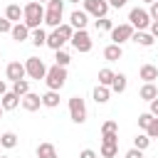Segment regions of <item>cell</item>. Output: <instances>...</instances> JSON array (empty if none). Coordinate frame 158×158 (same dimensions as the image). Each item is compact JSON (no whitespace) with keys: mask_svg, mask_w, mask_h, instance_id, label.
<instances>
[{"mask_svg":"<svg viewBox=\"0 0 158 158\" xmlns=\"http://www.w3.org/2000/svg\"><path fill=\"white\" fill-rule=\"evenodd\" d=\"M22 22H25L30 30L40 27V25L44 22V7H42V2H37V0L27 2V5L22 7Z\"/></svg>","mask_w":158,"mask_h":158,"instance_id":"1","label":"cell"},{"mask_svg":"<svg viewBox=\"0 0 158 158\" xmlns=\"http://www.w3.org/2000/svg\"><path fill=\"white\" fill-rule=\"evenodd\" d=\"M44 84H47V89L59 91V89L67 84V67H59V64L49 67L47 74H44Z\"/></svg>","mask_w":158,"mask_h":158,"instance_id":"2","label":"cell"},{"mask_svg":"<svg viewBox=\"0 0 158 158\" xmlns=\"http://www.w3.org/2000/svg\"><path fill=\"white\" fill-rule=\"evenodd\" d=\"M69 118L74 123H79V126L86 121V104H84L81 96H72L69 99Z\"/></svg>","mask_w":158,"mask_h":158,"instance_id":"3","label":"cell"},{"mask_svg":"<svg viewBox=\"0 0 158 158\" xmlns=\"http://www.w3.org/2000/svg\"><path fill=\"white\" fill-rule=\"evenodd\" d=\"M69 42H72V47H74L77 52H81V54L91 52V47H94V42H91V37H89L86 30H74V35H72Z\"/></svg>","mask_w":158,"mask_h":158,"instance_id":"4","label":"cell"},{"mask_svg":"<svg viewBox=\"0 0 158 158\" xmlns=\"http://www.w3.org/2000/svg\"><path fill=\"white\" fill-rule=\"evenodd\" d=\"M25 74L30 77V79H44V74H47V67H44V62L40 59V57H27V62H25Z\"/></svg>","mask_w":158,"mask_h":158,"instance_id":"5","label":"cell"},{"mask_svg":"<svg viewBox=\"0 0 158 158\" xmlns=\"http://www.w3.org/2000/svg\"><path fill=\"white\" fill-rule=\"evenodd\" d=\"M128 22H131L133 30H146V27L151 25V15H148V10H143V7H133V10L128 12Z\"/></svg>","mask_w":158,"mask_h":158,"instance_id":"6","label":"cell"},{"mask_svg":"<svg viewBox=\"0 0 158 158\" xmlns=\"http://www.w3.org/2000/svg\"><path fill=\"white\" fill-rule=\"evenodd\" d=\"M136 30L131 27V22H123V25H114L111 27V42L114 44H123V42H128L131 40V35H133Z\"/></svg>","mask_w":158,"mask_h":158,"instance_id":"7","label":"cell"},{"mask_svg":"<svg viewBox=\"0 0 158 158\" xmlns=\"http://www.w3.org/2000/svg\"><path fill=\"white\" fill-rule=\"evenodd\" d=\"M84 12L91 15V17H106L109 2L106 0H84Z\"/></svg>","mask_w":158,"mask_h":158,"instance_id":"8","label":"cell"},{"mask_svg":"<svg viewBox=\"0 0 158 158\" xmlns=\"http://www.w3.org/2000/svg\"><path fill=\"white\" fill-rule=\"evenodd\" d=\"M5 77H7L10 81L25 79V77H27V74H25V64H22V62H10V64L5 67Z\"/></svg>","mask_w":158,"mask_h":158,"instance_id":"9","label":"cell"},{"mask_svg":"<svg viewBox=\"0 0 158 158\" xmlns=\"http://www.w3.org/2000/svg\"><path fill=\"white\" fill-rule=\"evenodd\" d=\"M20 104H22V109H25V111H37V109L42 106V96H40V94L27 91L25 96H20Z\"/></svg>","mask_w":158,"mask_h":158,"instance_id":"10","label":"cell"},{"mask_svg":"<svg viewBox=\"0 0 158 158\" xmlns=\"http://www.w3.org/2000/svg\"><path fill=\"white\" fill-rule=\"evenodd\" d=\"M10 37H12L15 42H25V40H30V27H27L25 22H15L12 30H10Z\"/></svg>","mask_w":158,"mask_h":158,"instance_id":"11","label":"cell"},{"mask_svg":"<svg viewBox=\"0 0 158 158\" xmlns=\"http://www.w3.org/2000/svg\"><path fill=\"white\" fill-rule=\"evenodd\" d=\"M0 106H2V111H12V109L20 106V96H17L15 91H5V94L0 96Z\"/></svg>","mask_w":158,"mask_h":158,"instance_id":"12","label":"cell"},{"mask_svg":"<svg viewBox=\"0 0 158 158\" xmlns=\"http://www.w3.org/2000/svg\"><path fill=\"white\" fill-rule=\"evenodd\" d=\"M86 22H89V15H86L84 10H74V12L69 15V25H72L74 30H84Z\"/></svg>","mask_w":158,"mask_h":158,"instance_id":"13","label":"cell"},{"mask_svg":"<svg viewBox=\"0 0 158 158\" xmlns=\"http://www.w3.org/2000/svg\"><path fill=\"white\" fill-rule=\"evenodd\" d=\"M131 40H133L136 44H141V47H153V42H156V37H153L151 32H146V30H136V32L131 35Z\"/></svg>","mask_w":158,"mask_h":158,"instance_id":"14","label":"cell"},{"mask_svg":"<svg viewBox=\"0 0 158 158\" xmlns=\"http://www.w3.org/2000/svg\"><path fill=\"white\" fill-rule=\"evenodd\" d=\"M121 57H123L121 44H114V42H111V44H106V47H104V59H106V62H118Z\"/></svg>","mask_w":158,"mask_h":158,"instance_id":"15","label":"cell"},{"mask_svg":"<svg viewBox=\"0 0 158 158\" xmlns=\"http://www.w3.org/2000/svg\"><path fill=\"white\" fill-rule=\"evenodd\" d=\"M64 42H67V40H64V37L59 35V30L54 27V30L47 35V42H44V44H47L49 49H62V47H64Z\"/></svg>","mask_w":158,"mask_h":158,"instance_id":"16","label":"cell"},{"mask_svg":"<svg viewBox=\"0 0 158 158\" xmlns=\"http://www.w3.org/2000/svg\"><path fill=\"white\" fill-rule=\"evenodd\" d=\"M138 77H141L143 81H156V79H158V67H156V64H143V67L138 69Z\"/></svg>","mask_w":158,"mask_h":158,"instance_id":"17","label":"cell"},{"mask_svg":"<svg viewBox=\"0 0 158 158\" xmlns=\"http://www.w3.org/2000/svg\"><path fill=\"white\" fill-rule=\"evenodd\" d=\"M5 17L15 25V22H22V7L20 5H15V2H10L7 7H5Z\"/></svg>","mask_w":158,"mask_h":158,"instance_id":"18","label":"cell"},{"mask_svg":"<svg viewBox=\"0 0 158 158\" xmlns=\"http://www.w3.org/2000/svg\"><path fill=\"white\" fill-rule=\"evenodd\" d=\"M126 86H128L126 74H121V72H118V74H114V81H111V86H109V89H111V91H116V94H123V91H126Z\"/></svg>","mask_w":158,"mask_h":158,"instance_id":"19","label":"cell"},{"mask_svg":"<svg viewBox=\"0 0 158 158\" xmlns=\"http://www.w3.org/2000/svg\"><path fill=\"white\" fill-rule=\"evenodd\" d=\"M138 96H141L143 101H151V99H156V96H158V86H156L153 81H146V84L141 86V91H138Z\"/></svg>","mask_w":158,"mask_h":158,"instance_id":"20","label":"cell"},{"mask_svg":"<svg viewBox=\"0 0 158 158\" xmlns=\"http://www.w3.org/2000/svg\"><path fill=\"white\" fill-rule=\"evenodd\" d=\"M91 96H94V101H96V104H106V101H109V96H111V89H109V86L96 84V86H94V91H91Z\"/></svg>","mask_w":158,"mask_h":158,"instance_id":"21","label":"cell"},{"mask_svg":"<svg viewBox=\"0 0 158 158\" xmlns=\"http://www.w3.org/2000/svg\"><path fill=\"white\" fill-rule=\"evenodd\" d=\"M44 22L54 30L62 25V10H44Z\"/></svg>","mask_w":158,"mask_h":158,"instance_id":"22","label":"cell"},{"mask_svg":"<svg viewBox=\"0 0 158 158\" xmlns=\"http://www.w3.org/2000/svg\"><path fill=\"white\" fill-rule=\"evenodd\" d=\"M59 101H62V99H59V91H52V89H49L47 94H42V106H47V109H57Z\"/></svg>","mask_w":158,"mask_h":158,"instance_id":"23","label":"cell"},{"mask_svg":"<svg viewBox=\"0 0 158 158\" xmlns=\"http://www.w3.org/2000/svg\"><path fill=\"white\" fill-rule=\"evenodd\" d=\"M37 158H57V148L44 141V143L37 146Z\"/></svg>","mask_w":158,"mask_h":158,"instance_id":"24","label":"cell"},{"mask_svg":"<svg viewBox=\"0 0 158 158\" xmlns=\"http://www.w3.org/2000/svg\"><path fill=\"white\" fill-rule=\"evenodd\" d=\"M30 40H32L35 47H42V44L47 42V32H44L42 27H35V30H30Z\"/></svg>","mask_w":158,"mask_h":158,"instance_id":"25","label":"cell"},{"mask_svg":"<svg viewBox=\"0 0 158 158\" xmlns=\"http://www.w3.org/2000/svg\"><path fill=\"white\" fill-rule=\"evenodd\" d=\"M114 74H116V72H111L109 67L99 69V84H101V86H111V81H114Z\"/></svg>","mask_w":158,"mask_h":158,"instance_id":"26","label":"cell"},{"mask_svg":"<svg viewBox=\"0 0 158 158\" xmlns=\"http://www.w3.org/2000/svg\"><path fill=\"white\" fill-rule=\"evenodd\" d=\"M0 146H2V148H15V146H17V136H15L12 131H5V133L0 136Z\"/></svg>","mask_w":158,"mask_h":158,"instance_id":"27","label":"cell"},{"mask_svg":"<svg viewBox=\"0 0 158 158\" xmlns=\"http://www.w3.org/2000/svg\"><path fill=\"white\" fill-rule=\"evenodd\" d=\"M12 91H15L17 96H25V94L30 91V81H27V79H17V81H12Z\"/></svg>","mask_w":158,"mask_h":158,"instance_id":"28","label":"cell"},{"mask_svg":"<svg viewBox=\"0 0 158 158\" xmlns=\"http://www.w3.org/2000/svg\"><path fill=\"white\" fill-rule=\"evenodd\" d=\"M118 143H101V158H116Z\"/></svg>","mask_w":158,"mask_h":158,"instance_id":"29","label":"cell"},{"mask_svg":"<svg viewBox=\"0 0 158 158\" xmlns=\"http://www.w3.org/2000/svg\"><path fill=\"white\" fill-rule=\"evenodd\" d=\"M69 62H72L69 52H64V49H54V64H59V67H67Z\"/></svg>","mask_w":158,"mask_h":158,"instance_id":"30","label":"cell"},{"mask_svg":"<svg viewBox=\"0 0 158 158\" xmlns=\"http://www.w3.org/2000/svg\"><path fill=\"white\" fill-rule=\"evenodd\" d=\"M151 146V138H148V133H138L136 138H133V148H138V151H146Z\"/></svg>","mask_w":158,"mask_h":158,"instance_id":"31","label":"cell"},{"mask_svg":"<svg viewBox=\"0 0 158 158\" xmlns=\"http://www.w3.org/2000/svg\"><path fill=\"white\" fill-rule=\"evenodd\" d=\"M94 25H96V30H99V32H101V30H109V32H111V27H114V22H111L109 17H96V20H94Z\"/></svg>","mask_w":158,"mask_h":158,"instance_id":"32","label":"cell"},{"mask_svg":"<svg viewBox=\"0 0 158 158\" xmlns=\"http://www.w3.org/2000/svg\"><path fill=\"white\" fill-rule=\"evenodd\" d=\"M101 133H118V123L111 121V118L104 121V123H101Z\"/></svg>","mask_w":158,"mask_h":158,"instance_id":"33","label":"cell"},{"mask_svg":"<svg viewBox=\"0 0 158 158\" xmlns=\"http://www.w3.org/2000/svg\"><path fill=\"white\" fill-rule=\"evenodd\" d=\"M146 133H148V138H158V116H153V118H151V123H148Z\"/></svg>","mask_w":158,"mask_h":158,"instance_id":"34","label":"cell"},{"mask_svg":"<svg viewBox=\"0 0 158 158\" xmlns=\"http://www.w3.org/2000/svg\"><path fill=\"white\" fill-rule=\"evenodd\" d=\"M151 118H153V114L151 111H146V114H138V128H148V123H151Z\"/></svg>","mask_w":158,"mask_h":158,"instance_id":"35","label":"cell"},{"mask_svg":"<svg viewBox=\"0 0 158 158\" xmlns=\"http://www.w3.org/2000/svg\"><path fill=\"white\" fill-rule=\"evenodd\" d=\"M47 10H62L64 12V0H47Z\"/></svg>","mask_w":158,"mask_h":158,"instance_id":"36","label":"cell"},{"mask_svg":"<svg viewBox=\"0 0 158 158\" xmlns=\"http://www.w3.org/2000/svg\"><path fill=\"white\" fill-rule=\"evenodd\" d=\"M101 143H118V133H101Z\"/></svg>","mask_w":158,"mask_h":158,"instance_id":"37","label":"cell"},{"mask_svg":"<svg viewBox=\"0 0 158 158\" xmlns=\"http://www.w3.org/2000/svg\"><path fill=\"white\" fill-rule=\"evenodd\" d=\"M12 30V22L7 20V17H0V35H5V32H10Z\"/></svg>","mask_w":158,"mask_h":158,"instance_id":"38","label":"cell"},{"mask_svg":"<svg viewBox=\"0 0 158 158\" xmlns=\"http://www.w3.org/2000/svg\"><path fill=\"white\" fill-rule=\"evenodd\" d=\"M148 15H151V20H158V0H153V2H151Z\"/></svg>","mask_w":158,"mask_h":158,"instance_id":"39","label":"cell"},{"mask_svg":"<svg viewBox=\"0 0 158 158\" xmlns=\"http://www.w3.org/2000/svg\"><path fill=\"white\" fill-rule=\"evenodd\" d=\"M79 158H99V153H96V151H91V148H84V151L79 153Z\"/></svg>","mask_w":158,"mask_h":158,"instance_id":"40","label":"cell"},{"mask_svg":"<svg viewBox=\"0 0 158 158\" xmlns=\"http://www.w3.org/2000/svg\"><path fill=\"white\" fill-rule=\"evenodd\" d=\"M123 158H143V151H138V148H131V151H126V156Z\"/></svg>","mask_w":158,"mask_h":158,"instance_id":"41","label":"cell"},{"mask_svg":"<svg viewBox=\"0 0 158 158\" xmlns=\"http://www.w3.org/2000/svg\"><path fill=\"white\" fill-rule=\"evenodd\" d=\"M148 104H151V109H148V111H151L153 116H158V96H156V99H151Z\"/></svg>","mask_w":158,"mask_h":158,"instance_id":"42","label":"cell"},{"mask_svg":"<svg viewBox=\"0 0 158 158\" xmlns=\"http://www.w3.org/2000/svg\"><path fill=\"white\" fill-rule=\"evenodd\" d=\"M148 27H151V35L158 40V20H151V25H148Z\"/></svg>","mask_w":158,"mask_h":158,"instance_id":"43","label":"cell"},{"mask_svg":"<svg viewBox=\"0 0 158 158\" xmlns=\"http://www.w3.org/2000/svg\"><path fill=\"white\" fill-rule=\"evenodd\" d=\"M106 2H109V7H123L128 0H106Z\"/></svg>","mask_w":158,"mask_h":158,"instance_id":"44","label":"cell"},{"mask_svg":"<svg viewBox=\"0 0 158 158\" xmlns=\"http://www.w3.org/2000/svg\"><path fill=\"white\" fill-rule=\"evenodd\" d=\"M5 91H7V84H5V81H2V79H0V96H2V94H5Z\"/></svg>","mask_w":158,"mask_h":158,"instance_id":"45","label":"cell"},{"mask_svg":"<svg viewBox=\"0 0 158 158\" xmlns=\"http://www.w3.org/2000/svg\"><path fill=\"white\" fill-rule=\"evenodd\" d=\"M69 2H74V5H79V2H84V0H69Z\"/></svg>","mask_w":158,"mask_h":158,"instance_id":"46","label":"cell"},{"mask_svg":"<svg viewBox=\"0 0 158 158\" xmlns=\"http://www.w3.org/2000/svg\"><path fill=\"white\" fill-rule=\"evenodd\" d=\"M143 2H148V5H151V2H153V0H143Z\"/></svg>","mask_w":158,"mask_h":158,"instance_id":"47","label":"cell"},{"mask_svg":"<svg viewBox=\"0 0 158 158\" xmlns=\"http://www.w3.org/2000/svg\"><path fill=\"white\" fill-rule=\"evenodd\" d=\"M0 116H2V106H0Z\"/></svg>","mask_w":158,"mask_h":158,"instance_id":"48","label":"cell"},{"mask_svg":"<svg viewBox=\"0 0 158 158\" xmlns=\"http://www.w3.org/2000/svg\"><path fill=\"white\" fill-rule=\"evenodd\" d=\"M37 2H47V0H37Z\"/></svg>","mask_w":158,"mask_h":158,"instance_id":"49","label":"cell"},{"mask_svg":"<svg viewBox=\"0 0 158 158\" xmlns=\"http://www.w3.org/2000/svg\"><path fill=\"white\" fill-rule=\"evenodd\" d=\"M0 158H10V156H0Z\"/></svg>","mask_w":158,"mask_h":158,"instance_id":"50","label":"cell"},{"mask_svg":"<svg viewBox=\"0 0 158 158\" xmlns=\"http://www.w3.org/2000/svg\"><path fill=\"white\" fill-rule=\"evenodd\" d=\"M0 59H2V52H0Z\"/></svg>","mask_w":158,"mask_h":158,"instance_id":"51","label":"cell"}]
</instances>
